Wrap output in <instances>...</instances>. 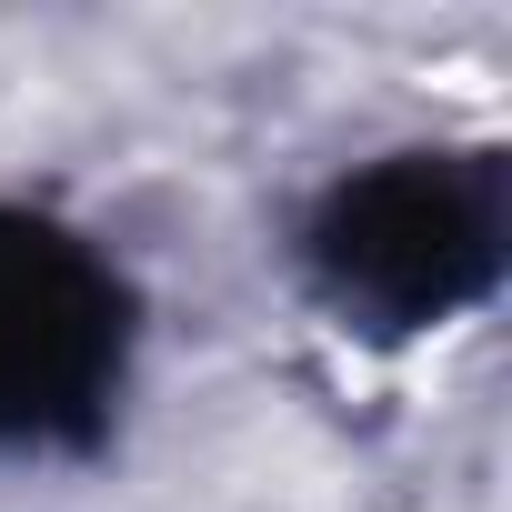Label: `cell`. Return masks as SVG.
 Segmentation results:
<instances>
[{
	"label": "cell",
	"mask_w": 512,
	"mask_h": 512,
	"mask_svg": "<svg viewBox=\"0 0 512 512\" xmlns=\"http://www.w3.org/2000/svg\"><path fill=\"white\" fill-rule=\"evenodd\" d=\"M302 272L342 332H442L502 272V171L482 151H392L322 191Z\"/></svg>",
	"instance_id": "cell-1"
},
{
	"label": "cell",
	"mask_w": 512,
	"mask_h": 512,
	"mask_svg": "<svg viewBox=\"0 0 512 512\" xmlns=\"http://www.w3.org/2000/svg\"><path fill=\"white\" fill-rule=\"evenodd\" d=\"M131 352V292L101 251L0 201V452H51L101 422Z\"/></svg>",
	"instance_id": "cell-2"
}]
</instances>
